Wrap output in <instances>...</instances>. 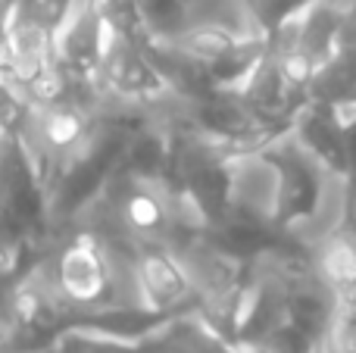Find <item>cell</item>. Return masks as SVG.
I'll return each instance as SVG.
<instances>
[{
	"label": "cell",
	"instance_id": "4",
	"mask_svg": "<svg viewBox=\"0 0 356 353\" xmlns=\"http://www.w3.org/2000/svg\"><path fill=\"white\" fill-rule=\"evenodd\" d=\"M129 269L141 304L156 310H191L200 316V294L188 266L169 244H138L129 250Z\"/></svg>",
	"mask_w": 356,
	"mask_h": 353
},
{
	"label": "cell",
	"instance_id": "2",
	"mask_svg": "<svg viewBox=\"0 0 356 353\" xmlns=\"http://www.w3.org/2000/svg\"><path fill=\"white\" fill-rule=\"evenodd\" d=\"M203 244L225 256L241 269H257L263 263H288V266H309L313 247L300 241L294 229L275 222L272 210H263L247 200H234L219 222L200 229Z\"/></svg>",
	"mask_w": 356,
	"mask_h": 353
},
{
	"label": "cell",
	"instance_id": "5",
	"mask_svg": "<svg viewBox=\"0 0 356 353\" xmlns=\"http://www.w3.org/2000/svg\"><path fill=\"white\" fill-rule=\"evenodd\" d=\"M313 269L338 297L356 294V185H347L341 219L313 247Z\"/></svg>",
	"mask_w": 356,
	"mask_h": 353
},
{
	"label": "cell",
	"instance_id": "3",
	"mask_svg": "<svg viewBox=\"0 0 356 353\" xmlns=\"http://www.w3.org/2000/svg\"><path fill=\"white\" fill-rule=\"evenodd\" d=\"M257 156L275 175L272 204H269L275 222L288 225V229L309 222L319 213L322 191H325V175L332 172L294 135H284L278 141L266 144Z\"/></svg>",
	"mask_w": 356,
	"mask_h": 353
},
{
	"label": "cell",
	"instance_id": "7",
	"mask_svg": "<svg viewBox=\"0 0 356 353\" xmlns=\"http://www.w3.org/2000/svg\"><path fill=\"white\" fill-rule=\"evenodd\" d=\"M150 353H244L197 313L178 316L160 331L147 335Z\"/></svg>",
	"mask_w": 356,
	"mask_h": 353
},
{
	"label": "cell",
	"instance_id": "9",
	"mask_svg": "<svg viewBox=\"0 0 356 353\" xmlns=\"http://www.w3.org/2000/svg\"><path fill=\"white\" fill-rule=\"evenodd\" d=\"M344 104H356V81H353V91H350V97H347Z\"/></svg>",
	"mask_w": 356,
	"mask_h": 353
},
{
	"label": "cell",
	"instance_id": "8",
	"mask_svg": "<svg viewBox=\"0 0 356 353\" xmlns=\"http://www.w3.org/2000/svg\"><path fill=\"white\" fill-rule=\"evenodd\" d=\"M341 125H344V141H347V160H350V179L347 185H356V104H338Z\"/></svg>",
	"mask_w": 356,
	"mask_h": 353
},
{
	"label": "cell",
	"instance_id": "1",
	"mask_svg": "<svg viewBox=\"0 0 356 353\" xmlns=\"http://www.w3.org/2000/svg\"><path fill=\"white\" fill-rule=\"evenodd\" d=\"M29 279L41 281L66 306L135 304V300H125V281L135 291L129 256L81 219L54 231L41 266Z\"/></svg>",
	"mask_w": 356,
	"mask_h": 353
},
{
	"label": "cell",
	"instance_id": "6",
	"mask_svg": "<svg viewBox=\"0 0 356 353\" xmlns=\"http://www.w3.org/2000/svg\"><path fill=\"white\" fill-rule=\"evenodd\" d=\"M291 135L322 163L332 175L338 179H350V160H347V141H344V125H341L338 104L328 100H309L300 110Z\"/></svg>",
	"mask_w": 356,
	"mask_h": 353
}]
</instances>
